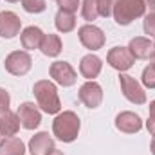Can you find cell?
<instances>
[{
	"instance_id": "d590c367",
	"label": "cell",
	"mask_w": 155,
	"mask_h": 155,
	"mask_svg": "<svg viewBox=\"0 0 155 155\" xmlns=\"http://www.w3.org/2000/svg\"><path fill=\"white\" fill-rule=\"evenodd\" d=\"M153 47H155V41H153Z\"/></svg>"
},
{
	"instance_id": "1f68e13d",
	"label": "cell",
	"mask_w": 155,
	"mask_h": 155,
	"mask_svg": "<svg viewBox=\"0 0 155 155\" xmlns=\"http://www.w3.org/2000/svg\"><path fill=\"white\" fill-rule=\"evenodd\" d=\"M150 150H152V153L155 155V137H153V141H152V144H150Z\"/></svg>"
},
{
	"instance_id": "ac0fdd59",
	"label": "cell",
	"mask_w": 155,
	"mask_h": 155,
	"mask_svg": "<svg viewBox=\"0 0 155 155\" xmlns=\"http://www.w3.org/2000/svg\"><path fill=\"white\" fill-rule=\"evenodd\" d=\"M40 51L45 54V56H58L61 52V40L58 35H43V40H41V45H40Z\"/></svg>"
},
{
	"instance_id": "484cf974",
	"label": "cell",
	"mask_w": 155,
	"mask_h": 155,
	"mask_svg": "<svg viewBox=\"0 0 155 155\" xmlns=\"http://www.w3.org/2000/svg\"><path fill=\"white\" fill-rule=\"evenodd\" d=\"M60 9L63 11H71V13H76L78 11V5H79V0H56Z\"/></svg>"
},
{
	"instance_id": "f1b7e54d",
	"label": "cell",
	"mask_w": 155,
	"mask_h": 155,
	"mask_svg": "<svg viewBox=\"0 0 155 155\" xmlns=\"http://www.w3.org/2000/svg\"><path fill=\"white\" fill-rule=\"evenodd\" d=\"M143 2H144V5H146L148 11L155 13V0H143Z\"/></svg>"
},
{
	"instance_id": "9a60e30c",
	"label": "cell",
	"mask_w": 155,
	"mask_h": 155,
	"mask_svg": "<svg viewBox=\"0 0 155 155\" xmlns=\"http://www.w3.org/2000/svg\"><path fill=\"white\" fill-rule=\"evenodd\" d=\"M41 40H43V33L40 27H25L20 35V41H22V47L27 49V51H33V49H40L41 45Z\"/></svg>"
},
{
	"instance_id": "836d02e7",
	"label": "cell",
	"mask_w": 155,
	"mask_h": 155,
	"mask_svg": "<svg viewBox=\"0 0 155 155\" xmlns=\"http://www.w3.org/2000/svg\"><path fill=\"white\" fill-rule=\"evenodd\" d=\"M150 60H152V63H155V51L150 54Z\"/></svg>"
},
{
	"instance_id": "4dcf8cb0",
	"label": "cell",
	"mask_w": 155,
	"mask_h": 155,
	"mask_svg": "<svg viewBox=\"0 0 155 155\" xmlns=\"http://www.w3.org/2000/svg\"><path fill=\"white\" fill-rule=\"evenodd\" d=\"M5 139H7V137H5V135H4V132H2V128H0V144H2V143H4V141H5Z\"/></svg>"
},
{
	"instance_id": "d4e9b609",
	"label": "cell",
	"mask_w": 155,
	"mask_h": 155,
	"mask_svg": "<svg viewBox=\"0 0 155 155\" xmlns=\"http://www.w3.org/2000/svg\"><path fill=\"white\" fill-rule=\"evenodd\" d=\"M143 27H144V33L146 35H155V13H148L144 16Z\"/></svg>"
},
{
	"instance_id": "7a4b0ae2",
	"label": "cell",
	"mask_w": 155,
	"mask_h": 155,
	"mask_svg": "<svg viewBox=\"0 0 155 155\" xmlns=\"http://www.w3.org/2000/svg\"><path fill=\"white\" fill-rule=\"evenodd\" d=\"M52 132L60 141L72 143L79 134V117L71 110L58 114L52 123Z\"/></svg>"
},
{
	"instance_id": "603a6c76",
	"label": "cell",
	"mask_w": 155,
	"mask_h": 155,
	"mask_svg": "<svg viewBox=\"0 0 155 155\" xmlns=\"http://www.w3.org/2000/svg\"><path fill=\"white\" fill-rule=\"evenodd\" d=\"M22 5L27 13H41L45 9V0H22Z\"/></svg>"
},
{
	"instance_id": "277c9868",
	"label": "cell",
	"mask_w": 155,
	"mask_h": 155,
	"mask_svg": "<svg viewBox=\"0 0 155 155\" xmlns=\"http://www.w3.org/2000/svg\"><path fill=\"white\" fill-rule=\"evenodd\" d=\"M4 65H5V71L9 74H13V76H24V74H27L31 71L33 60H31L29 52H25V51H15V52H11L5 58Z\"/></svg>"
},
{
	"instance_id": "cb8c5ba5",
	"label": "cell",
	"mask_w": 155,
	"mask_h": 155,
	"mask_svg": "<svg viewBox=\"0 0 155 155\" xmlns=\"http://www.w3.org/2000/svg\"><path fill=\"white\" fill-rule=\"evenodd\" d=\"M117 0H97V7H99V16H110L114 4Z\"/></svg>"
},
{
	"instance_id": "8992f818",
	"label": "cell",
	"mask_w": 155,
	"mask_h": 155,
	"mask_svg": "<svg viewBox=\"0 0 155 155\" xmlns=\"http://www.w3.org/2000/svg\"><path fill=\"white\" fill-rule=\"evenodd\" d=\"M49 74L51 78L58 83V85H61V87H71V85H74L76 83V71L72 69V65L71 63H67V61H54L52 65H51V69H49Z\"/></svg>"
},
{
	"instance_id": "9c48e42d",
	"label": "cell",
	"mask_w": 155,
	"mask_h": 155,
	"mask_svg": "<svg viewBox=\"0 0 155 155\" xmlns=\"http://www.w3.org/2000/svg\"><path fill=\"white\" fill-rule=\"evenodd\" d=\"M79 101L88 107V108H97L103 101V88L92 79V81H87L85 85H81L79 88Z\"/></svg>"
},
{
	"instance_id": "30bf717a",
	"label": "cell",
	"mask_w": 155,
	"mask_h": 155,
	"mask_svg": "<svg viewBox=\"0 0 155 155\" xmlns=\"http://www.w3.org/2000/svg\"><path fill=\"white\" fill-rule=\"evenodd\" d=\"M16 116L20 119V124L24 128H27V130H35L40 123H41V114H40V110H38V105L29 103V101L27 103H22L18 107Z\"/></svg>"
},
{
	"instance_id": "e0dca14e",
	"label": "cell",
	"mask_w": 155,
	"mask_h": 155,
	"mask_svg": "<svg viewBox=\"0 0 155 155\" xmlns=\"http://www.w3.org/2000/svg\"><path fill=\"white\" fill-rule=\"evenodd\" d=\"M0 128H2V132H4L5 137H15L16 132H18V128H20V119H18V116L13 114L11 110L0 114Z\"/></svg>"
},
{
	"instance_id": "4fadbf2b",
	"label": "cell",
	"mask_w": 155,
	"mask_h": 155,
	"mask_svg": "<svg viewBox=\"0 0 155 155\" xmlns=\"http://www.w3.org/2000/svg\"><path fill=\"white\" fill-rule=\"evenodd\" d=\"M116 126L117 130H121L124 134H135L143 128V121L134 112H121L116 117Z\"/></svg>"
},
{
	"instance_id": "83f0119b",
	"label": "cell",
	"mask_w": 155,
	"mask_h": 155,
	"mask_svg": "<svg viewBox=\"0 0 155 155\" xmlns=\"http://www.w3.org/2000/svg\"><path fill=\"white\" fill-rule=\"evenodd\" d=\"M146 128H148V132H150L152 135H155V116L153 114H150V117H148V121H146Z\"/></svg>"
},
{
	"instance_id": "5bb4252c",
	"label": "cell",
	"mask_w": 155,
	"mask_h": 155,
	"mask_svg": "<svg viewBox=\"0 0 155 155\" xmlns=\"http://www.w3.org/2000/svg\"><path fill=\"white\" fill-rule=\"evenodd\" d=\"M101 60L96 56V54H87L81 58V63H79V72L83 74V78H87L88 81H92L94 78H97V74L101 72Z\"/></svg>"
},
{
	"instance_id": "2e32d148",
	"label": "cell",
	"mask_w": 155,
	"mask_h": 155,
	"mask_svg": "<svg viewBox=\"0 0 155 155\" xmlns=\"http://www.w3.org/2000/svg\"><path fill=\"white\" fill-rule=\"evenodd\" d=\"M128 49H130V52H132L134 58H137V60H146V58H150V54L153 52V43L148 38H141V36H139V38H134L130 41Z\"/></svg>"
},
{
	"instance_id": "4316f807",
	"label": "cell",
	"mask_w": 155,
	"mask_h": 155,
	"mask_svg": "<svg viewBox=\"0 0 155 155\" xmlns=\"http://www.w3.org/2000/svg\"><path fill=\"white\" fill-rule=\"evenodd\" d=\"M7 110H9V94H7V90L0 88V114H4Z\"/></svg>"
},
{
	"instance_id": "e575fe53",
	"label": "cell",
	"mask_w": 155,
	"mask_h": 155,
	"mask_svg": "<svg viewBox=\"0 0 155 155\" xmlns=\"http://www.w3.org/2000/svg\"><path fill=\"white\" fill-rule=\"evenodd\" d=\"M7 2H18V0H7Z\"/></svg>"
},
{
	"instance_id": "44dd1931",
	"label": "cell",
	"mask_w": 155,
	"mask_h": 155,
	"mask_svg": "<svg viewBox=\"0 0 155 155\" xmlns=\"http://www.w3.org/2000/svg\"><path fill=\"white\" fill-rule=\"evenodd\" d=\"M81 16L88 22L96 20L99 16V7H97V0H83L81 5Z\"/></svg>"
},
{
	"instance_id": "52a82bcc",
	"label": "cell",
	"mask_w": 155,
	"mask_h": 155,
	"mask_svg": "<svg viewBox=\"0 0 155 155\" xmlns=\"http://www.w3.org/2000/svg\"><path fill=\"white\" fill-rule=\"evenodd\" d=\"M78 35H79V41L87 49H90V51H97V49H101L105 45V35H103V31L99 27L92 25V24H87V25L79 27Z\"/></svg>"
},
{
	"instance_id": "8fae6325",
	"label": "cell",
	"mask_w": 155,
	"mask_h": 155,
	"mask_svg": "<svg viewBox=\"0 0 155 155\" xmlns=\"http://www.w3.org/2000/svg\"><path fill=\"white\" fill-rule=\"evenodd\" d=\"M20 18L13 11H2L0 13V36L2 38H15L20 33Z\"/></svg>"
},
{
	"instance_id": "6da1fadb",
	"label": "cell",
	"mask_w": 155,
	"mask_h": 155,
	"mask_svg": "<svg viewBox=\"0 0 155 155\" xmlns=\"http://www.w3.org/2000/svg\"><path fill=\"white\" fill-rule=\"evenodd\" d=\"M33 94L38 101V107L47 112V114H58L60 108H61V103H60V97H58V90H56V85L49 79H40L35 83L33 87Z\"/></svg>"
},
{
	"instance_id": "5b68a950",
	"label": "cell",
	"mask_w": 155,
	"mask_h": 155,
	"mask_svg": "<svg viewBox=\"0 0 155 155\" xmlns=\"http://www.w3.org/2000/svg\"><path fill=\"white\" fill-rule=\"evenodd\" d=\"M119 83H121V90H123V94L128 101H132L135 105H144L146 103V92L135 78L128 76V74H121Z\"/></svg>"
},
{
	"instance_id": "d6a6232c",
	"label": "cell",
	"mask_w": 155,
	"mask_h": 155,
	"mask_svg": "<svg viewBox=\"0 0 155 155\" xmlns=\"http://www.w3.org/2000/svg\"><path fill=\"white\" fill-rule=\"evenodd\" d=\"M49 155H63V153H61L60 150H56V148H54V150H52V152H51V153H49Z\"/></svg>"
},
{
	"instance_id": "f546056e",
	"label": "cell",
	"mask_w": 155,
	"mask_h": 155,
	"mask_svg": "<svg viewBox=\"0 0 155 155\" xmlns=\"http://www.w3.org/2000/svg\"><path fill=\"white\" fill-rule=\"evenodd\" d=\"M150 114H153V116H155V101L150 103Z\"/></svg>"
},
{
	"instance_id": "7c38bea8",
	"label": "cell",
	"mask_w": 155,
	"mask_h": 155,
	"mask_svg": "<svg viewBox=\"0 0 155 155\" xmlns=\"http://www.w3.org/2000/svg\"><path fill=\"white\" fill-rule=\"evenodd\" d=\"M52 150H54V141L47 132H40L29 141V152L33 155H49Z\"/></svg>"
},
{
	"instance_id": "ffe728a7",
	"label": "cell",
	"mask_w": 155,
	"mask_h": 155,
	"mask_svg": "<svg viewBox=\"0 0 155 155\" xmlns=\"http://www.w3.org/2000/svg\"><path fill=\"white\" fill-rule=\"evenodd\" d=\"M25 146L18 137H7L0 144V155H24Z\"/></svg>"
},
{
	"instance_id": "7402d4cb",
	"label": "cell",
	"mask_w": 155,
	"mask_h": 155,
	"mask_svg": "<svg viewBox=\"0 0 155 155\" xmlns=\"http://www.w3.org/2000/svg\"><path fill=\"white\" fill-rule=\"evenodd\" d=\"M143 85L148 88H155V63H150L144 71H143Z\"/></svg>"
},
{
	"instance_id": "3957f363",
	"label": "cell",
	"mask_w": 155,
	"mask_h": 155,
	"mask_svg": "<svg viewBox=\"0 0 155 155\" xmlns=\"http://www.w3.org/2000/svg\"><path fill=\"white\" fill-rule=\"evenodd\" d=\"M146 13V5L143 0H117L114 4L112 15L119 25H128L135 18Z\"/></svg>"
},
{
	"instance_id": "ba28073f",
	"label": "cell",
	"mask_w": 155,
	"mask_h": 155,
	"mask_svg": "<svg viewBox=\"0 0 155 155\" xmlns=\"http://www.w3.org/2000/svg\"><path fill=\"white\" fill-rule=\"evenodd\" d=\"M107 61L110 63L112 69H116L119 72H124V71H128L134 65L135 58L132 56V52H130L128 47H114V49L108 51Z\"/></svg>"
},
{
	"instance_id": "d6986e66",
	"label": "cell",
	"mask_w": 155,
	"mask_h": 155,
	"mask_svg": "<svg viewBox=\"0 0 155 155\" xmlns=\"http://www.w3.org/2000/svg\"><path fill=\"white\" fill-rule=\"evenodd\" d=\"M54 24H56V29H58L60 33H71V31L76 27V16H74V13H71V11L60 9L58 15H56V18H54Z\"/></svg>"
}]
</instances>
